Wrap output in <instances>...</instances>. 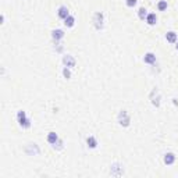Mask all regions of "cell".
Returning a JSON list of instances; mask_svg holds the SVG:
<instances>
[{
    "instance_id": "cell-1",
    "label": "cell",
    "mask_w": 178,
    "mask_h": 178,
    "mask_svg": "<svg viewBox=\"0 0 178 178\" xmlns=\"http://www.w3.org/2000/svg\"><path fill=\"white\" fill-rule=\"evenodd\" d=\"M17 121H18V124L24 128L31 127V121H29V118H26V114H25V111L24 110H20L17 113Z\"/></svg>"
},
{
    "instance_id": "cell-2",
    "label": "cell",
    "mask_w": 178,
    "mask_h": 178,
    "mask_svg": "<svg viewBox=\"0 0 178 178\" xmlns=\"http://www.w3.org/2000/svg\"><path fill=\"white\" fill-rule=\"evenodd\" d=\"M118 121H120L121 125H124V127H128V125H129V115H128V113L125 110H123L121 113H120Z\"/></svg>"
},
{
    "instance_id": "cell-3",
    "label": "cell",
    "mask_w": 178,
    "mask_h": 178,
    "mask_svg": "<svg viewBox=\"0 0 178 178\" xmlns=\"http://www.w3.org/2000/svg\"><path fill=\"white\" fill-rule=\"evenodd\" d=\"M93 22H95V26H96V29H102L103 26V15L102 13H96L95 14V18H93Z\"/></svg>"
},
{
    "instance_id": "cell-4",
    "label": "cell",
    "mask_w": 178,
    "mask_h": 178,
    "mask_svg": "<svg viewBox=\"0 0 178 178\" xmlns=\"http://www.w3.org/2000/svg\"><path fill=\"white\" fill-rule=\"evenodd\" d=\"M63 63L65 64V67L71 68V67H74V65H75V59H74V57H72V56L67 54V56H64V59H63Z\"/></svg>"
},
{
    "instance_id": "cell-5",
    "label": "cell",
    "mask_w": 178,
    "mask_h": 178,
    "mask_svg": "<svg viewBox=\"0 0 178 178\" xmlns=\"http://www.w3.org/2000/svg\"><path fill=\"white\" fill-rule=\"evenodd\" d=\"M57 15H59L60 18H63V20H65V18H67L68 15H70V11H68V9L65 7V6H61V7H59Z\"/></svg>"
},
{
    "instance_id": "cell-6",
    "label": "cell",
    "mask_w": 178,
    "mask_h": 178,
    "mask_svg": "<svg viewBox=\"0 0 178 178\" xmlns=\"http://www.w3.org/2000/svg\"><path fill=\"white\" fill-rule=\"evenodd\" d=\"M143 61L146 64H154L156 63V56L153 54V53H146L143 57Z\"/></svg>"
},
{
    "instance_id": "cell-7",
    "label": "cell",
    "mask_w": 178,
    "mask_h": 178,
    "mask_svg": "<svg viewBox=\"0 0 178 178\" xmlns=\"http://www.w3.org/2000/svg\"><path fill=\"white\" fill-rule=\"evenodd\" d=\"M47 142L51 145H56L59 142V136L56 132H49V135H47Z\"/></svg>"
},
{
    "instance_id": "cell-8",
    "label": "cell",
    "mask_w": 178,
    "mask_h": 178,
    "mask_svg": "<svg viewBox=\"0 0 178 178\" xmlns=\"http://www.w3.org/2000/svg\"><path fill=\"white\" fill-rule=\"evenodd\" d=\"M51 36H53L54 40H60V39L64 38V31L63 29H54L51 32Z\"/></svg>"
},
{
    "instance_id": "cell-9",
    "label": "cell",
    "mask_w": 178,
    "mask_h": 178,
    "mask_svg": "<svg viewBox=\"0 0 178 178\" xmlns=\"http://www.w3.org/2000/svg\"><path fill=\"white\" fill-rule=\"evenodd\" d=\"M146 22H148V25H156V22H157L156 14H154V13L148 14V17H146Z\"/></svg>"
},
{
    "instance_id": "cell-10",
    "label": "cell",
    "mask_w": 178,
    "mask_h": 178,
    "mask_svg": "<svg viewBox=\"0 0 178 178\" xmlns=\"http://www.w3.org/2000/svg\"><path fill=\"white\" fill-rule=\"evenodd\" d=\"M165 39H167V42H170V43H175L177 42V34L173 32V31H170V32L165 34Z\"/></svg>"
},
{
    "instance_id": "cell-11",
    "label": "cell",
    "mask_w": 178,
    "mask_h": 178,
    "mask_svg": "<svg viewBox=\"0 0 178 178\" xmlns=\"http://www.w3.org/2000/svg\"><path fill=\"white\" fill-rule=\"evenodd\" d=\"M175 161V156H174V153H167L164 156V163L167 165H171Z\"/></svg>"
},
{
    "instance_id": "cell-12",
    "label": "cell",
    "mask_w": 178,
    "mask_h": 178,
    "mask_svg": "<svg viewBox=\"0 0 178 178\" xmlns=\"http://www.w3.org/2000/svg\"><path fill=\"white\" fill-rule=\"evenodd\" d=\"M64 25L67 26V28H72V26L75 25V18L72 17V15H68V17L64 20Z\"/></svg>"
},
{
    "instance_id": "cell-13",
    "label": "cell",
    "mask_w": 178,
    "mask_h": 178,
    "mask_svg": "<svg viewBox=\"0 0 178 178\" xmlns=\"http://www.w3.org/2000/svg\"><path fill=\"white\" fill-rule=\"evenodd\" d=\"M86 143H88V148L95 149L98 146V140L95 139V136H89L88 139H86Z\"/></svg>"
},
{
    "instance_id": "cell-14",
    "label": "cell",
    "mask_w": 178,
    "mask_h": 178,
    "mask_svg": "<svg viewBox=\"0 0 178 178\" xmlns=\"http://www.w3.org/2000/svg\"><path fill=\"white\" fill-rule=\"evenodd\" d=\"M138 17H139L140 20H146V17H148V10L145 9V7H140V9L138 10Z\"/></svg>"
},
{
    "instance_id": "cell-15",
    "label": "cell",
    "mask_w": 178,
    "mask_h": 178,
    "mask_svg": "<svg viewBox=\"0 0 178 178\" xmlns=\"http://www.w3.org/2000/svg\"><path fill=\"white\" fill-rule=\"evenodd\" d=\"M157 9H159V11H165L167 10V1L165 0H160L157 3Z\"/></svg>"
},
{
    "instance_id": "cell-16",
    "label": "cell",
    "mask_w": 178,
    "mask_h": 178,
    "mask_svg": "<svg viewBox=\"0 0 178 178\" xmlns=\"http://www.w3.org/2000/svg\"><path fill=\"white\" fill-rule=\"evenodd\" d=\"M63 75H64V78H70V76H71V72H70V70H68V67H65L63 70Z\"/></svg>"
},
{
    "instance_id": "cell-17",
    "label": "cell",
    "mask_w": 178,
    "mask_h": 178,
    "mask_svg": "<svg viewBox=\"0 0 178 178\" xmlns=\"http://www.w3.org/2000/svg\"><path fill=\"white\" fill-rule=\"evenodd\" d=\"M125 3H127L128 7H135L136 3H138V0H127Z\"/></svg>"
},
{
    "instance_id": "cell-18",
    "label": "cell",
    "mask_w": 178,
    "mask_h": 178,
    "mask_svg": "<svg viewBox=\"0 0 178 178\" xmlns=\"http://www.w3.org/2000/svg\"><path fill=\"white\" fill-rule=\"evenodd\" d=\"M175 47H177V50H178V43H177V45H175Z\"/></svg>"
}]
</instances>
